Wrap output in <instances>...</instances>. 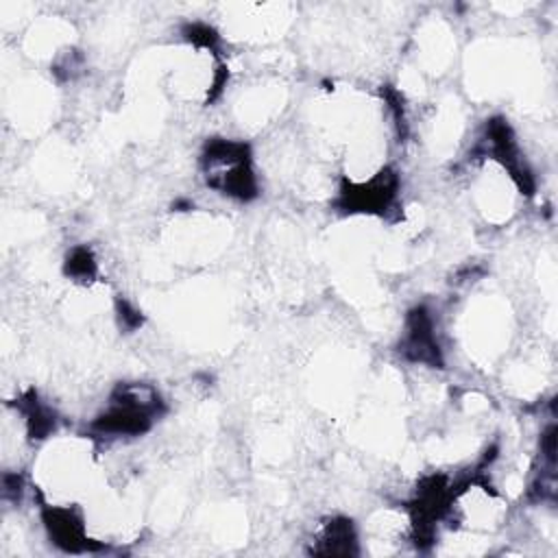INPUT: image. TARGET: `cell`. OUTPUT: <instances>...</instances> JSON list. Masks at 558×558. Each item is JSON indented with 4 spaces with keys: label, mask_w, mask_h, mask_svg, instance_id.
Returning <instances> with one entry per match:
<instances>
[{
    "label": "cell",
    "mask_w": 558,
    "mask_h": 558,
    "mask_svg": "<svg viewBox=\"0 0 558 558\" xmlns=\"http://www.w3.org/2000/svg\"><path fill=\"white\" fill-rule=\"evenodd\" d=\"M399 190V177L392 168H381L366 183H347L340 190L338 205L347 211H373L384 214L395 203Z\"/></svg>",
    "instance_id": "obj_3"
},
{
    "label": "cell",
    "mask_w": 558,
    "mask_h": 558,
    "mask_svg": "<svg viewBox=\"0 0 558 558\" xmlns=\"http://www.w3.org/2000/svg\"><path fill=\"white\" fill-rule=\"evenodd\" d=\"M163 412V401L153 386L122 384L98 414L92 427L105 436H140L150 429L153 421Z\"/></svg>",
    "instance_id": "obj_1"
},
{
    "label": "cell",
    "mask_w": 558,
    "mask_h": 558,
    "mask_svg": "<svg viewBox=\"0 0 558 558\" xmlns=\"http://www.w3.org/2000/svg\"><path fill=\"white\" fill-rule=\"evenodd\" d=\"M41 521L50 541L68 554H85V551H96L100 547L87 538L83 517L72 508L46 506L41 510Z\"/></svg>",
    "instance_id": "obj_5"
},
{
    "label": "cell",
    "mask_w": 558,
    "mask_h": 558,
    "mask_svg": "<svg viewBox=\"0 0 558 558\" xmlns=\"http://www.w3.org/2000/svg\"><path fill=\"white\" fill-rule=\"evenodd\" d=\"M65 275L76 281H92L96 277V257L87 246H76L65 257Z\"/></svg>",
    "instance_id": "obj_8"
},
{
    "label": "cell",
    "mask_w": 558,
    "mask_h": 558,
    "mask_svg": "<svg viewBox=\"0 0 558 558\" xmlns=\"http://www.w3.org/2000/svg\"><path fill=\"white\" fill-rule=\"evenodd\" d=\"M201 161L209 187L238 201H253L257 196L251 150L244 142L214 137L205 144Z\"/></svg>",
    "instance_id": "obj_2"
},
{
    "label": "cell",
    "mask_w": 558,
    "mask_h": 558,
    "mask_svg": "<svg viewBox=\"0 0 558 558\" xmlns=\"http://www.w3.org/2000/svg\"><path fill=\"white\" fill-rule=\"evenodd\" d=\"M401 353L410 362H421L436 368L442 366V349L434 331V318L425 305H416L414 310H410L405 318Z\"/></svg>",
    "instance_id": "obj_4"
},
{
    "label": "cell",
    "mask_w": 558,
    "mask_h": 558,
    "mask_svg": "<svg viewBox=\"0 0 558 558\" xmlns=\"http://www.w3.org/2000/svg\"><path fill=\"white\" fill-rule=\"evenodd\" d=\"M15 405L20 408V412L24 416L26 432L31 438L44 440L50 432H54L57 414L52 408H48L44 401H39L35 390H28L26 395H22Z\"/></svg>",
    "instance_id": "obj_7"
},
{
    "label": "cell",
    "mask_w": 558,
    "mask_h": 558,
    "mask_svg": "<svg viewBox=\"0 0 558 558\" xmlns=\"http://www.w3.org/2000/svg\"><path fill=\"white\" fill-rule=\"evenodd\" d=\"M318 556H353L357 554V534L351 519L336 517L329 519L316 538V545L312 547Z\"/></svg>",
    "instance_id": "obj_6"
},
{
    "label": "cell",
    "mask_w": 558,
    "mask_h": 558,
    "mask_svg": "<svg viewBox=\"0 0 558 558\" xmlns=\"http://www.w3.org/2000/svg\"><path fill=\"white\" fill-rule=\"evenodd\" d=\"M118 312H120V318H122V323L126 325V327H137L140 323H142V316H140V312L137 310H133L126 301H118Z\"/></svg>",
    "instance_id": "obj_10"
},
{
    "label": "cell",
    "mask_w": 558,
    "mask_h": 558,
    "mask_svg": "<svg viewBox=\"0 0 558 558\" xmlns=\"http://www.w3.org/2000/svg\"><path fill=\"white\" fill-rule=\"evenodd\" d=\"M185 37L196 44V46H203V48H216V41H218V35L211 26L207 24H190L185 26Z\"/></svg>",
    "instance_id": "obj_9"
}]
</instances>
